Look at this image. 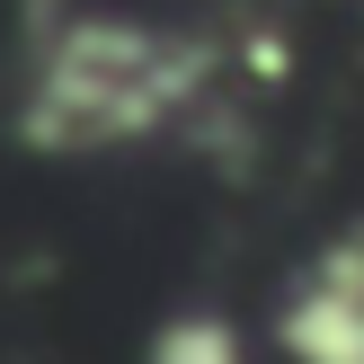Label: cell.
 <instances>
[{"label": "cell", "mask_w": 364, "mask_h": 364, "mask_svg": "<svg viewBox=\"0 0 364 364\" xmlns=\"http://www.w3.org/2000/svg\"><path fill=\"white\" fill-rule=\"evenodd\" d=\"M151 364H240V338L223 320H178V329H160Z\"/></svg>", "instance_id": "6da1fadb"}]
</instances>
